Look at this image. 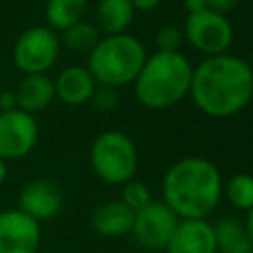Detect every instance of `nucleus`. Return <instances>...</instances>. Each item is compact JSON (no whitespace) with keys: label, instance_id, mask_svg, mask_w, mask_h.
I'll return each instance as SVG.
<instances>
[{"label":"nucleus","instance_id":"dca6fc26","mask_svg":"<svg viewBox=\"0 0 253 253\" xmlns=\"http://www.w3.org/2000/svg\"><path fill=\"white\" fill-rule=\"evenodd\" d=\"M211 227L217 253H253V243L249 239L247 227L237 217L223 215L215 223H211Z\"/></svg>","mask_w":253,"mask_h":253},{"label":"nucleus","instance_id":"412c9836","mask_svg":"<svg viewBox=\"0 0 253 253\" xmlns=\"http://www.w3.org/2000/svg\"><path fill=\"white\" fill-rule=\"evenodd\" d=\"M121 202L136 213L138 210H142L144 206H148L152 202V194H150V190H148L146 184L136 182V180H128L126 184H123Z\"/></svg>","mask_w":253,"mask_h":253},{"label":"nucleus","instance_id":"0eeeda50","mask_svg":"<svg viewBox=\"0 0 253 253\" xmlns=\"http://www.w3.org/2000/svg\"><path fill=\"white\" fill-rule=\"evenodd\" d=\"M182 34L184 40L206 57L227 53L233 43V26L227 16L208 8L198 14H188Z\"/></svg>","mask_w":253,"mask_h":253},{"label":"nucleus","instance_id":"a211bd4d","mask_svg":"<svg viewBox=\"0 0 253 253\" xmlns=\"http://www.w3.org/2000/svg\"><path fill=\"white\" fill-rule=\"evenodd\" d=\"M87 12V0H47L45 22L53 32H63L69 26L83 20Z\"/></svg>","mask_w":253,"mask_h":253},{"label":"nucleus","instance_id":"39448f33","mask_svg":"<svg viewBox=\"0 0 253 253\" xmlns=\"http://www.w3.org/2000/svg\"><path fill=\"white\" fill-rule=\"evenodd\" d=\"M89 158L95 174L113 186H123L132 180L138 168L136 146L132 138L121 130L101 132L91 142Z\"/></svg>","mask_w":253,"mask_h":253},{"label":"nucleus","instance_id":"bb28decb","mask_svg":"<svg viewBox=\"0 0 253 253\" xmlns=\"http://www.w3.org/2000/svg\"><path fill=\"white\" fill-rule=\"evenodd\" d=\"M184 8L188 14H198L202 10H206V0H184Z\"/></svg>","mask_w":253,"mask_h":253},{"label":"nucleus","instance_id":"4468645a","mask_svg":"<svg viewBox=\"0 0 253 253\" xmlns=\"http://www.w3.org/2000/svg\"><path fill=\"white\" fill-rule=\"evenodd\" d=\"M14 93H16L18 109L32 113V115L47 109L51 105V101L55 99L53 79H49L47 73L24 75V79L20 81V85Z\"/></svg>","mask_w":253,"mask_h":253},{"label":"nucleus","instance_id":"c756f323","mask_svg":"<svg viewBox=\"0 0 253 253\" xmlns=\"http://www.w3.org/2000/svg\"><path fill=\"white\" fill-rule=\"evenodd\" d=\"M251 73H253V65H251Z\"/></svg>","mask_w":253,"mask_h":253},{"label":"nucleus","instance_id":"b1692460","mask_svg":"<svg viewBox=\"0 0 253 253\" xmlns=\"http://www.w3.org/2000/svg\"><path fill=\"white\" fill-rule=\"evenodd\" d=\"M237 4H239V0H206L208 10H213V12L225 14V16H227Z\"/></svg>","mask_w":253,"mask_h":253},{"label":"nucleus","instance_id":"423d86ee","mask_svg":"<svg viewBox=\"0 0 253 253\" xmlns=\"http://www.w3.org/2000/svg\"><path fill=\"white\" fill-rule=\"evenodd\" d=\"M61 51V42L57 32L47 26H32L24 30L12 49V57L16 67L24 75L32 73H47Z\"/></svg>","mask_w":253,"mask_h":253},{"label":"nucleus","instance_id":"a878e982","mask_svg":"<svg viewBox=\"0 0 253 253\" xmlns=\"http://www.w3.org/2000/svg\"><path fill=\"white\" fill-rule=\"evenodd\" d=\"M128 2L134 8V12H152L154 8H158L162 0H128Z\"/></svg>","mask_w":253,"mask_h":253},{"label":"nucleus","instance_id":"f03ea898","mask_svg":"<svg viewBox=\"0 0 253 253\" xmlns=\"http://www.w3.org/2000/svg\"><path fill=\"white\" fill-rule=\"evenodd\" d=\"M221 194L219 170L200 156L176 160L162 180V202L180 219H208L219 206Z\"/></svg>","mask_w":253,"mask_h":253},{"label":"nucleus","instance_id":"9b49d317","mask_svg":"<svg viewBox=\"0 0 253 253\" xmlns=\"http://www.w3.org/2000/svg\"><path fill=\"white\" fill-rule=\"evenodd\" d=\"M16 208L36 221H47L61 211L63 192L53 180L36 178L22 186L18 192Z\"/></svg>","mask_w":253,"mask_h":253},{"label":"nucleus","instance_id":"f3484780","mask_svg":"<svg viewBox=\"0 0 253 253\" xmlns=\"http://www.w3.org/2000/svg\"><path fill=\"white\" fill-rule=\"evenodd\" d=\"M134 8L128 0H99L95 8V26L107 36L125 34L132 24Z\"/></svg>","mask_w":253,"mask_h":253},{"label":"nucleus","instance_id":"1a4fd4ad","mask_svg":"<svg viewBox=\"0 0 253 253\" xmlns=\"http://www.w3.org/2000/svg\"><path fill=\"white\" fill-rule=\"evenodd\" d=\"M180 217L164 204V202H150L142 210L134 213L132 221V237L134 241L150 251L166 249Z\"/></svg>","mask_w":253,"mask_h":253},{"label":"nucleus","instance_id":"f257e3e1","mask_svg":"<svg viewBox=\"0 0 253 253\" xmlns=\"http://www.w3.org/2000/svg\"><path fill=\"white\" fill-rule=\"evenodd\" d=\"M190 97L208 117L229 119L237 115L253 99L251 63L231 53L206 57L192 71Z\"/></svg>","mask_w":253,"mask_h":253},{"label":"nucleus","instance_id":"c85d7f7f","mask_svg":"<svg viewBox=\"0 0 253 253\" xmlns=\"http://www.w3.org/2000/svg\"><path fill=\"white\" fill-rule=\"evenodd\" d=\"M6 176H8V162L0 158V186L4 184V180H6Z\"/></svg>","mask_w":253,"mask_h":253},{"label":"nucleus","instance_id":"4be33fe9","mask_svg":"<svg viewBox=\"0 0 253 253\" xmlns=\"http://www.w3.org/2000/svg\"><path fill=\"white\" fill-rule=\"evenodd\" d=\"M184 43V34L180 28L168 24V26H162L158 32H156V47L158 51H180Z\"/></svg>","mask_w":253,"mask_h":253},{"label":"nucleus","instance_id":"6e6552de","mask_svg":"<svg viewBox=\"0 0 253 253\" xmlns=\"http://www.w3.org/2000/svg\"><path fill=\"white\" fill-rule=\"evenodd\" d=\"M40 126L32 113L22 109L0 111V158L20 160L26 158L38 144Z\"/></svg>","mask_w":253,"mask_h":253},{"label":"nucleus","instance_id":"2eb2a0df","mask_svg":"<svg viewBox=\"0 0 253 253\" xmlns=\"http://www.w3.org/2000/svg\"><path fill=\"white\" fill-rule=\"evenodd\" d=\"M134 221V211L126 208L121 200L105 202L93 213V229L103 237H123L130 233Z\"/></svg>","mask_w":253,"mask_h":253},{"label":"nucleus","instance_id":"393cba45","mask_svg":"<svg viewBox=\"0 0 253 253\" xmlns=\"http://www.w3.org/2000/svg\"><path fill=\"white\" fill-rule=\"evenodd\" d=\"M12 109H18L16 93L14 91H2L0 93V111H12Z\"/></svg>","mask_w":253,"mask_h":253},{"label":"nucleus","instance_id":"7ed1b4c3","mask_svg":"<svg viewBox=\"0 0 253 253\" xmlns=\"http://www.w3.org/2000/svg\"><path fill=\"white\" fill-rule=\"evenodd\" d=\"M192 63L180 51H156L146 55L134 83V97L146 109H170L190 95Z\"/></svg>","mask_w":253,"mask_h":253},{"label":"nucleus","instance_id":"5701e85b","mask_svg":"<svg viewBox=\"0 0 253 253\" xmlns=\"http://www.w3.org/2000/svg\"><path fill=\"white\" fill-rule=\"evenodd\" d=\"M117 101H119L117 89L115 87H109V85H99V83H97V87H95V91H93V95L89 99V103L97 111H101V113L113 111L117 107Z\"/></svg>","mask_w":253,"mask_h":253},{"label":"nucleus","instance_id":"9d476101","mask_svg":"<svg viewBox=\"0 0 253 253\" xmlns=\"http://www.w3.org/2000/svg\"><path fill=\"white\" fill-rule=\"evenodd\" d=\"M40 241V221L18 208L0 211V253H38Z\"/></svg>","mask_w":253,"mask_h":253},{"label":"nucleus","instance_id":"ddd939ff","mask_svg":"<svg viewBox=\"0 0 253 253\" xmlns=\"http://www.w3.org/2000/svg\"><path fill=\"white\" fill-rule=\"evenodd\" d=\"M95 87H97V81L93 79L91 71L81 65H69L61 69L53 79L55 99H59L69 107H79L89 103Z\"/></svg>","mask_w":253,"mask_h":253},{"label":"nucleus","instance_id":"f8f14e48","mask_svg":"<svg viewBox=\"0 0 253 253\" xmlns=\"http://www.w3.org/2000/svg\"><path fill=\"white\" fill-rule=\"evenodd\" d=\"M166 253H217L213 227L208 219H180Z\"/></svg>","mask_w":253,"mask_h":253},{"label":"nucleus","instance_id":"6ab92c4d","mask_svg":"<svg viewBox=\"0 0 253 253\" xmlns=\"http://www.w3.org/2000/svg\"><path fill=\"white\" fill-rule=\"evenodd\" d=\"M99 40H101V36H99L97 26L91 24V22H85V20H81V22L69 26L67 30H63L61 38H59L61 45L67 51L83 53V55H89L91 49L99 43Z\"/></svg>","mask_w":253,"mask_h":253},{"label":"nucleus","instance_id":"20e7f679","mask_svg":"<svg viewBox=\"0 0 253 253\" xmlns=\"http://www.w3.org/2000/svg\"><path fill=\"white\" fill-rule=\"evenodd\" d=\"M146 61L144 45L130 34L105 36L87 55V69L99 85L123 87L136 79Z\"/></svg>","mask_w":253,"mask_h":253},{"label":"nucleus","instance_id":"cd10ccee","mask_svg":"<svg viewBox=\"0 0 253 253\" xmlns=\"http://www.w3.org/2000/svg\"><path fill=\"white\" fill-rule=\"evenodd\" d=\"M243 223H245L247 233H249V239H251V243H253V208H251V210H247V219H245Z\"/></svg>","mask_w":253,"mask_h":253},{"label":"nucleus","instance_id":"aec40b11","mask_svg":"<svg viewBox=\"0 0 253 253\" xmlns=\"http://www.w3.org/2000/svg\"><path fill=\"white\" fill-rule=\"evenodd\" d=\"M223 194L233 208L243 211L251 210L253 208V176L249 174L231 176L223 186Z\"/></svg>","mask_w":253,"mask_h":253}]
</instances>
